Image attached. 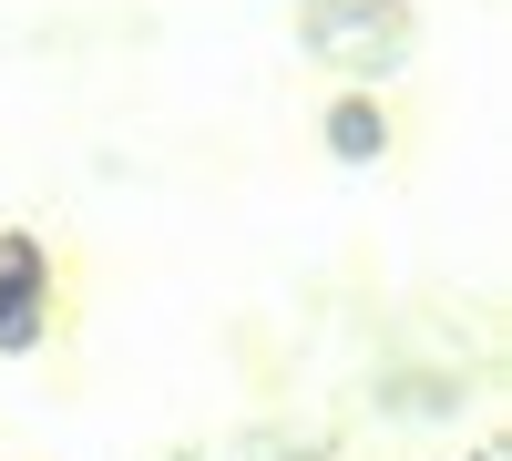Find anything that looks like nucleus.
<instances>
[{
  "label": "nucleus",
  "mask_w": 512,
  "mask_h": 461,
  "mask_svg": "<svg viewBox=\"0 0 512 461\" xmlns=\"http://www.w3.org/2000/svg\"><path fill=\"white\" fill-rule=\"evenodd\" d=\"M41 318H52V246L0 236V349H31Z\"/></svg>",
  "instance_id": "1"
},
{
  "label": "nucleus",
  "mask_w": 512,
  "mask_h": 461,
  "mask_svg": "<svg viewBox=\"0 0 512 461\" xmlns=\"http://www.w3.org/2000/svg\"><path fill=\"white\" fill-rule=\"evenodd\" d=\"M318 134H328L338 164H379V154H390V113H379V93H338Z\"/></svg>",
  "instance_id": "2"
}]
</instances>
